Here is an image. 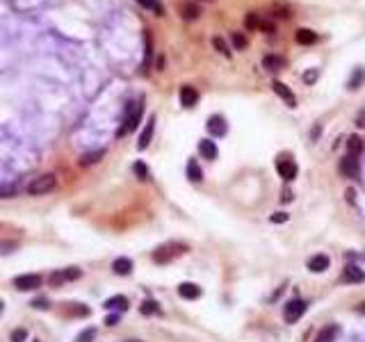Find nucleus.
Here are the masks:
<instances>
[{
    "label": "nucleus",
    "mask_w": 365,
    "mask_h": 342,
    "mask_svg": "<svg viewBox=\"0 0 365 342\" xmlns=\"http://www.w3.org/2000/svg\"><path fill=\"white\" fill-rule=\"evenodd\" d=\"M112 270H114V274H119V276H128V274L133 272V260H130V258H116V260L112 262Z\"/></svg>",
    "instance_id": "f3484780"
},
{
    "label": "nucleus",
    "mask_w": 365,
    "mask_h": 342,
    "mask_svg": "<svg viewBox=\"0 0 365 342\" xmlns=\"http://www.w3.org/2000/svg\"><path fill=\"white\" fill-rule=\"evenodd\" d=\"M135 174H137V176H139V178H142V180H146V178H149V169L144 167V162H135Z\"/></svg>",
    "instance_id": "e433bc0d"
},
{
    "label": "nucleus",
    "mask_w": 365,
    "mask_h": 342,
    "mask_svg": "<svg viewBox=\"0 0 365 342\" xmlns=\"http://www.w3.org/2000/svg\"><path fill=\"white\" fill-rule=\"evenodd\" d=\"M245 26L249 28V30H254V28H260V21H258V14H247V16H245Z\"/></svg>",
    "instance_id": "2f4dec72"
},
{
    "label": "nucleus",
    "mask_w": 365,
    "mask_h": 342,
    "mask_svg": "<svg viewBox=\"0 0 365 342\" xmlns=\"http://www.w3.org/2000/svg\"><path fill=\"white\" fill-rule=\"evenodd\" d=\"M57 187V178L53 174H43L35 178L30 185H28V194H32V197H43V194H51L53 189Z\"/></svg>",
    "instance_id": "f03ea898"
},
{
    "label": "nucleus",
    "mask_w": 365,
    "mask_h": 342,
    "mask_svg": "<svg viewBox=\"0 0 365 342\" xmlns=\"http://www.w3.org/2000/svg\"><path fill=\"white\" fill-rule=\"evenodd\" d=\"M231 39H233V46H235L237 51H245V48H247V39H245V34H242V32H233Z\"/></svg>",
    "instance_id": "bb28decb"
},
{
    "label": "nucleus",
    "mask_w": 365,
    "mask_h": 342,
    "mask_svg": "<svg viewBox=\"0 0 365 342\" xmlns=\"http://www.w3.org/2000/svg\"><path fill=\"white\" fill-rule=\"evenodd\" d=\"M0 310H3V304H0Z\"/></svg>",
    "instance_id": "c03bdc74"
},
{
    "label": "nucleus",
    "mask_w": 365,
    "mask_h": 342,
    "mask_svg": "<svg viewBox=\"0 0 365 342\" xmlns=\"http://www.w3.org/2000/svg\"><path fill=\"white\" fill-rule=\"evenodd\" d=\"M363 80H365V71L363 68H356V71L352 73V78H349V82H347V89H358V87L363 85Z\"/></svg>",
    "instance_id": "4be33fe9"
},
{
    "label": "nucleus",
    "mask_w": 365,
    "mask_h": 342,
    "mask_svg": "<svg viewBox=\"0 0 365 342\" xmlns=\"http://www.w3.org/2000/svg\"><path fill=\"white\" fill-rule=\"evenodd\" d=\"M142 312H144V315H155V312H160V308H158L155 301H144V304H142Z\"/></svg>",
    "instance_id": "7c9ffc66"
},
{
    "label": "nucleus",
    "mask_w": 365,
    "mask_h": 342,
    "mask_svg": "<svg viewBox=\"0 0 365 342\" xmlns=\"http://www.w3.org/2000/svg\"><path fill=\"white\" fill-rule=\"evenodd\" d=\"M116 322H119V317H116V315H114V317H112V315H110V317H108V320H105V324H108V326H114V324H116Z\"/></svg>",
    "instance_id": "79ce46f5"
},
{
    "label": "nucleus",
    "mask_w": 365,
    "mask_h": 342,
    "mask_svg": "<svg viewBox=\"0 0 365 342\" xmlns=\"http://www.w3.org/2000/svg\"><path fill=\"white\" fill-rule=\"evenodd\" d=\"M105 308H108V310H112V308H116V310H126V308H128V299H126V297H112V299H108L105 301Z\"/></svg>",
    "instance_id": "5701e85b"
},
{
    "label": "nucleus",
    "mask_w": 365,
    "mask_h": 342,
    "mask_svg": "<svg viewBox=\"0 0 365 342\" xmlns=\"http://www.w3.org/2000/svg\"><path fill=\"white\" fill-rule=\"evenodd\" d=\"M295 37H297V43H301V46H313V43H318V34L313 30H308V28H299Z\"/></svg>",
    "instance_id": "dca6fc26"
},
{
    "label": "nucleus",
    "mask_w": 365,
    "mask_h": 342,
    "mask_svg": "<svg viewBox=\"0 0 365 342\" xmlns=\"http://www.w3.org/2000/svg\"><path fill=\"white\" fill-rule=\"evenodd\" d=\"M153 133H155V116H151V119L146 121V126H144L142 135H139V141H137V146H139L142 151L151 144V139H153Z\"/></svg>",
    "instance_id": "9b49d317"
},
{
    "label": "nucleus",
    "mask_w": 365,
    "mask_h": 342,
    "mask_svg": "<svg viewBox=\"0 0 365 342\" xmlns=\"http://www.w3.org/2000/svg\"><path fill=\"white\" fill-rule=\"evenodd\" d=\"M272 87H274V91L281 96V99L288 101V105H290V107H297V99H295V94L290 91V87H288V85H283L281 80H274V82H272Z\"/></svg>",
    "instance_id": "ddd939ff"
},
{
    "label": "nucleus",
    "mask_w": 365,
    "mask_h": 342,
    "mask_svg": "<svg viewBox=\"0 0 365 342\" xmlns=\"http://www.w3.org/2000/svg\"><path fill=\"white\" fill-rule=\"evenodd\" d=\"M354 121H356V126H358V128H365V110L358 112V114H356V119H354Z\"/></svg>",
    "instance_id": "58836bf2"
},
{
    "label": "nucleus",
    "mask_w": 365,
    "mask_h": 342,
    "mask_svg": "<svg viewBox=\"0 0 365 342\" xmlns=\"http://www.w3.org/2000/svg\"><path fill=\"white\" fill-rule=\"evenodd\" d=\"M361 151H363V139H361V137H356V135L349 137V139H347V153L349 155H356V158H358V155H361Z\"/></svg>",
    "instance_id": "412c9836"
},
{
    "label": "nucleus",
    "mask_w": 365,
    "mask_h": 342,
    "mask_svg": "<svg viewBox=\"0 0 365 342\" xmlns=\"http://www.w3.org/2000/svg\"><path fill=\"white\" fill-rule=\"evenodd\" d=\"M94 338H96V329H91L89 326V329H85L80 335H78L76 342H94Z\"/></svg>",
    "instance_id": "cd10ccee"
},
{
    "label": "nucleus",
    "mask_w": 365,
    "mask_h": 342,
    "mask_svg": "<svg viewBox=\"0 0 365 342\" xmlns=\"http://www.w3.org/2000/svg\"><path fill=\"white\" fill-rule=\"evenodd\" d=\"M262 66H265L267 71H281V68L285 66V60L279 55H267L265 60H262Z\"/></svg>",
    "instance_id": "a211bd4d"
},
{
    "label": "nucleus",
    "mask_w": 365,
    "mask_h": 342,
    "mask_svg": "<svg viewBox=\"0 0 365 342\" xmlns=\"http://www.w3.org/2000/svg\"><path fill=\"white\" fill-rule=\"evenodd\" d=\"M197 103H199V91L189 85L181 87V105L183 107H194Z\"/></svg>",
    "instance_id": "f8f14e48"
},
{
    "label": "nucleus",
    "mask_w": 365,
    "mask_h": 342,
    "mask_svg": "<svg viewBox=\"0 0 365 342\" xmlns=\"http://www.w3.org/2000/svg\"><path fill=\"white\" fill-rule=\"evenodd\" d=\"M329 265H331V260H329V256H324V253H318V256H313V258L308 260V270L313 272V274L327 272Z\"/></svg>",
    "instance_id": "9d476101"
},
{
    "label": "nucleus",
    "mask_w": 365,
    "mask_h": 342,
    "mask_svg": "<svg viewBox=\"0 0 365 342\" xmlns=\"http://www.w3.org/2000/svg\"><path fill=\"white\" fill-rule=\"evenodd\" d=\"M276 171H279V176L283 180H288V183L297 178V164L292 158H288V155H281V158L276 160Z\"/></svg>",
    "instance_id": "39448f33"
},
{
    "label": "nucleus",
    "mask_w": 365,
    "mask_h": 342,
    "mask_svg": "<svg viewBox=\"0 0 365 342\" xmlns=\"http://www.w3.org/2000/svg\"><path fill=\"white\" fill-rule=\"evenodd\" d=\"M356 310H358V312H365V301H363L361 306H356Z\"/></svg>",
    "instance_id": "37998d69"
},
{
    "label": "nucleus",
    "mask_w": 365,
    "mask_h": 342,
    "mask_svg": "<svg viewBox=\"0 0 365 342\" xmlns=\"http://www.w3.org/2000/svg\"><path fill=\"white\" fill-rule=\"evenodd\" d=\"M64 276H66V281H78V278L82 276V272L78 270V267H69V270H64Z\"/></svg>",
    "instance_id": "f704fd0d"
},
{
    "label": "nucleus",
    "mask_w": 365,
    "mask_h": 342,
    "mask_svg": "<svg viewBox=\"0 0 365 342\" xmlns=\"http://www.w3.org/2000/svg\"><path fill=\"white\" fill-rule=\"evenodd\" d=\"M206 128H208V133H210L212 137H224V135H226V130H228V126H226V119H224V116L215 114V116H210V119H208Z\"/></svg>",
    "instance_id": "6e6552de"
},
{
    "label": "nucleus",
    "mask_w": 365,
    "mask_h": 342,
    "mask_svg": "<svg viewBox=\"0 0 365 342\" xmlns=\"http://www.w3.org/2000/svg\"><path fill=\"white\" fill-rule=\"evenodd\" d=\"M335 333H338V326L331 324V326H327V329L320 331V335H318V340H315V342H333Z\"/></svg>",
    "instance_id": "b1692460"
},
{
    "label": "nucleus",
    "mask_w": 365,
    "mask_h": 342,
    "mask_svg": "<svg viewBox=\"0 0 365 342\" xmlns=\"http://www.w3.org/2000/svg\"><path fill=\"white\" fill-rule=\"evenodd\" d=\"M99 158H103V151H96V153L85 155V158H82L80 162H82V164H94V162H99Z\"/></svg>",
    "instance_id": "72a5a7b5"
},
{
    "label": "nucleus",
    "mask_w": 365,
    "mask_h": 342,
    "mask_svg": "<svg viewBox=\"0 0 365 342\" xmlns=\"http://www.w3.org/2000/svg\"><path fill=\"white\" fill-rule=\"evenodd\" d=\"M178 295H181L183 299H199V297H201V287H199L197 283H181V285H178Z\"/></svg>",
    "instance_id": "4468645a"
},
{
    "label": "nucleus",
    "mask_w": 365,
    "mask_h": 342,
    "mask_svg": "<svg viewBox=\"0 0 365 342\" xmlns=\"http://www.w3.org/2000/svg\"><path fill=\"white\" fill-rule=\"evenodd\" d=\"M187 178L192 180V183H201V180H203L201 167L197 164V160H189V162H187Z\"/></svg>",
    "instance_id": "aec40b11"
},
{
    "label": "nucleus",
    "mask_w": 365,
    "mask_h": 342,
    "mask_svg": "<svg viewBox=\"0 0 365 342\" xmlns=\"http://www.w3.org/2000/svg\"><path fill=\"white\" fill-rule=\"evenodd\" d=\"M181 14H183L185 21H194V18H199L201 9H199L194 3H183V5H181Z\"/></svg>",
    "instance_id": "6ab92c4d"
},
{
    "label": "nucleus",
    "mask_w": 365,
    "mask_h": 342,
    "mask_svg": "<svg viewBox=\"0 0 365 342\" xmlns=\"http://www.w3.org/2000/svg\"><path fill=\"white\" fill-rule=\"evenodd\" d=\"M281 201H292V192H288V189H283V194H281Z\"/></svg>",
    "instance_id": "a19ab883"
},
{
    "label": "nucleus",
    "mask_w": 365,
    "mask_h": 342,
    "mask_svg": "<svg viewBox=\"0 0 365 342\" xmlns=\"http://www.w3.org/2000/svg\"><path fill=\"white\" fill-rule=\"evenodd\" d=\"M43 283V278L39 274H23V276H16L14 278V285L18 287L21 292H32V290H39Z\"/></svg>",
    "instance_id": "20e7f679"
},
{
    "label": "nucleus",
    "mask_w": 365,
    "mask_h": 342,
    "mask_svg": "<svg viewBox=\"0 0 365 342\" xmlns=\"http://www.w3.org/2000/svg\"><path fill=\"white\" fill-rule=\"evenodd\" d=\"M199 153H201L206 160H215L219 151H217V144L212 139H201L199 141Z\"/></svg>",
    "instance_id": "2eb2a0df"
},
{
    "label": "nucleus",
    "mask_w": 365,
    "mask_h": 342,
    "mask_svg": "<svg viewBox=\"0 0 365 342\" xmlns=\"http://www.w3.org/2000/svg\"><path fill=\"white\" fill-rule=\"evenodd\" d=\"M343 281L345 283H363L365 281V272L356 265H347L343 270Z\"/></svg>",
    "instance_id": "1a4fd4ad"
},
{
    "label": "nucleus",
    "mask_w": 365,
    "mask_h": 342,
    "mask_svg": "<svg viewBox=\"0 0 365 342\" xmlns=\"http://www.w3.org/2000/svg\"><path fill=\"white\" fill-rule=\"evenodd\" d=\"M272 222L274 224H285L288 222V212H274L272 214Z\"/></svg>",
    "instance_id": "4c0bfd02"
},
{
    "label": "nucleus",
    "mask_w": 365,
    "mask_h": 342,
    "mask_svg": "<svg viewBox=\"0 0 365 342\" xmlns=\"http://www.w3.org/2000/svg\"><path fill=\"white\" fill-rule=\"evenodd\" d=\"M212 46H215L217 51L224 55V57H231V48L226 46V41H224L222 37H215V39H212Z\"/></svg>",
    "instance_id": "393cba45"
},
{
    "label": "nucleus",
    "mask_w": 365,
    "mask_h": 342,
    "mask_svg": "<svg viewBox=\"0 0 365 342\" xmlns=\"http://www.w3.org/2000/svg\"><path fill=\"white\" fill-rule=\"evenodd\" d=\"M28 338V331L26 329H14L12 331V342H23Z\"/></svg>",
    "instance_id": "c9c22d12"
},
{
    "label": "nucleus",
    "mask_w": 365,
    "mask_h": 342,
    "mask_svg": "<svg viewBox=\"0 0 365 342\" xmlns=\"http://www.w3.org/2000/svg\"><path fill=\"white\" fill-rule=\"evenodd\" d=\"M304 312H306V304L301 299H292L283 308V317H285V322H288V324H295V322L299 320Z\"/></svg>",
    "instance_id": "423d86ee"
},
{
    "label": "nucleus",
    "mask_w": 365,
    "mask_h": 342,
    "mask_svg": "<svg viewBox=\"0 0 365 342\" xmlns=\"http://www.w3.org/2000/svg\"><path fill=\"white\" fill-rule=\"evenodd\" d=\"M18 194L16 185H0V199H12Z\"/></svg>",
    "instance_id": "a878e982"
},
{
    "label": "nucleus",
    "mask_w": 365,
    "mask_h": 342,
    "mask_svg": "<svg viewBox=\"0 0 365 342\" xmlns=\"http://www.w3.org/2000/svg\"><path fill=\"white\" fill-rule=\"evenodd\" d=\"M318 76H320V68H308V71L304 73V82L306 85H313V82L318 80Z\"/></svg>",
    "instance_id": "473e14b6"
},
{
    "label": "nucleus",
    "mask_w": 365,
    "mask_h": 342,
    "mask_svg": "<svg viewBox=\"0 0 365 342\" xmlns=\"http://www.w3.org/2000/svg\"><path fill=\"white\" fill-rule=\"evenodd\" d=\"M142 7H146V9H153L155 14H162V7L158 5V0H137Z\"/></svg>",
    "instance_id": "c756f323"
},
{
    "label": "nucleus",
    "mask_w": 365,
    "mask_h": 342,
    "mask_svg": "<svg viewBox=\"0 0 365 342\" xmlns=\"http://www.w3.org/2000/svg\"><path fill=\"white\" fill-rule=\"evenodd\" d=\"M340 171H343L347 178H358V158L356 155H345L340 160Z\"/></svg>",
    "instance_id": "0eeeda50"
},
{
    "label": "nucleus",
    "mask_w": 365,
    "mask_h": 342,
    "mask_svg": "<svg viewBox=\"0 0 365 342\" xmlns=\"http://www.w3.org/2000/svg\"><path fill=\"white\" fill-rule=\"evenodd\" d=\"M185 251H187L185 244H176V242L164 244V247H160L153 251V260L158 262V265H167V262H172L174 258L181 256V253H185Z\"/></svg>",
    "instance_id": "7ed1b4c3"
},
{
    "label": "nucleus",
    "mask_w": 365,
    "mask_h": 342,
    "mask_svg": "<svg viewBox=\"0 0 365 342\" xmlns=\"http://www.w3.org/2000/svg\"><path fill=\"white\" fill-rule=\"evenodd\" d=\"M64 283H66L64 272H55V274H51V285H53V287H60V285H64Z\"/></svg>",
    "instance_id": "c85d7f7f"
},
{
    "label": "nucleus",
    "mask_w": 365,
    "mask_h": 342,
    "mask_svg": "<svg viewBox=\"0 0 365 342\" xmlns=\"http://www.w3.org/2000/svg\"><path fill=\"white\" fill-rule=\"evenodd\" d=\"M32 306H35V308H48V301L46 299H35V301H32Z\"/></svg>",
    "instance_id": "ea45409f"
},
{
    "label": "nucleus",
    "mask_w": 365,
    "mask_h": 342,
    "mask_svg": "<svg viewBox=\"0 0 365 342\" xmlns=\"http://www.w3.org/2000/svg\"><path fill=\"white\" fill-rule=\"evenodd\" d=\"M142 114H144V99H139L137 103H133V105L128 107V114H126V119H124V126L119 128V137L128 135L130 130L137 128V124H139V119H142Z\"/></svg>",
    "instance_id": "f257e3e1"
}]
</instances>
